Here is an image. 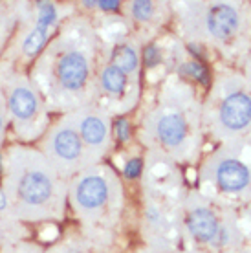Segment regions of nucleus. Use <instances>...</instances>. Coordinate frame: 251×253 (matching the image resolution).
Listing matches in <instances>:
<instances>
[{
	"label": "nucleus",
	"mask_w": 251,
	"mask_h": 253,
	"mask_svg": "<svg viewBox=\"0 0 251 253\" xmlns=\"http://www.w3.org/2000/svg\"><path fill=\"white\" fill-rule=\"evenodd\" d=\"M220 121L229 130H242L251 121V97L244 92L229 94L220 107Z\"/></svg>",
	"instance_id": "f257e3e1"
},
{
	"label": "nucleus",
	"mask_w": 251,
	"mask_h": 253,
	"mask_svg": "<svg viewBox=\"0 0 251 253\" xmlns=\"http://www.w3.org/2000/svg\"><path fill=\"white\" fill-rule=\"evenodd\" d=\"M57 76L64 88L79 90L88 77V63L79 51H68L57 64Z\"/></svg>",
	"instance_id": "f03ea898"
},
{
	"label": "nucleus",
	"mask_w": 251,
	"mask_h": 253,
	"mask_svg": "<svg viewBox=\"0 0 251 253\" xmlns=\"http://www.w3.org/2000/svg\"><path fill=\"white\" fill-rule=\"evenodd\" d=\"M239 13L229 4H214L208 9L206 26L216 39H229L239 30Z\"/></svg>",
	"instance_id": "7ed1b4c3"
},
{
	"label": "nucleus",
	"mask_w": 251,
	"mask_h": 253,
	"mask_svg": "<svg viewBox=\"0 0 251 253\" xmlns=\"http://www.w3.org/2000/svg\"><path fill=\"white\" fill-rule=\"evenodd\" d=\"M216 184L227 193H239L250 185V169L242 162L233 158L220 160L214 169Z\"/></svg>",
	"instance_id": "20e7f679"
},
{
	"label": "nucleus",
	"mask_w": 251,
	"mask_h": 253,
	"mask_svg": "<svg viewBox=\"0 0 251 253\" xmlns=\"http://www.w3.org/2000/svg\"><path fill=\"white\" fill-rule=\"evenodd\" d=\"M51 193V182L41 171H30L20 178L19 182V195L26 204H42Z\"/></svg>",
	"instance_id": "39448f33"
},
{
	"label": "nucleus",
	"mask_w": 251,
	"mask_h": 253,
	"mask_svg": "<svg viewBox=\"0 0 251 253\" xmlns=\"http://www.w3.org/2000/svg\"><path fill=\"white\" fill-rule=\"evenodd\" d=\"M55 17H57V11L55 7H53V4H50V2H41L39 4V22L35 26V30L24 41L26 55H35L42 48L44 41L48 37V32H50V26L53 24Z\"/></svg>",
	"instance_id": "423d86ee"
},
{
	"label": "nucleus",
	"mask_w": 251,
	"mask_h": 253,
	"mask_svg": "<svg viewBox=\"0 0 251 253\" xmlns=\"http://www.w3.org/2000/svg\"><path fill=\"white\" fill-rule=\"evenodd\" d=\"M187 226L193 237L200 242H211L214 239H218L220 235V226L216 216L206 208H196L189 215Z\"/></svg>",
	"instance_id": "0eeeda50"
},
{
	"label": "nucleus",
	"mask_w": 251,
	"mask_h": 253,
	"mask_svg": "<svg viewBox=\"0 0 251 253\" xmlns=\"http://www.w3.org/2000/svg\"><path fill=\"white\" fill-rule=\"evenodd\" d=\"M107 182L99 176H88L84 180H81L76 191L77 202L84 209H95L103 206L105 200H107Z\"/></svg>",
	"instance_id": "6e6552de"
},
{
	"label": "nucleus",
	"mask_w": 251,
	"mask_h": 253,
	"mask_svg": "<svg viewBox=\"0 0 251 253\" xmlns=\"http://www.w3.org/2000/svg\"><path fill=\"white\" fill-rule=\"evenodd\" d=\"M158 138L164 141L165 145L178 147L185 139L187 134V123L178 114H165L158 121Z\"/></svg>",
	"instance_id": "1a4fd4ad"
},
{
	"label": "nucleus",
	"mask_w": 251,
	"mask_h": 253,
	"mask_svg": "<svg viewBox=\"0 0 251 253\" xmlns=\"http://www.w3.org/2000/svg\"><path fill=\"white\" fill-rule=\"evenodd\" d=\"M53 152L64 162H74L81 154V139L72 128H61L53 136Z\"/></svg>",
	"instance_id": "9d476101"
},
{
	"label": "nucleus",
	"mask_w": 251,
	"mask_h": 253,
	"mask_svg": "<svg viewBox=\"0 0 251 253\" xmlns=\"http://www.w3.org/2000/svg\"><path fill=\"white\" fill-rule=\"evenodd\" d=\"M9 105H11L13 114L19 120H30L37 112V99L30 90L26 88L15 90L9 97Z\"/></svg>",
	"instance_id": "9b49d317"
},
{
	"label": "nucleus",
	"mask_w": 251,
	"mask_h": 253,
	"mask_svg": "<svg viewBox=\"0 0 251 253\" xmlns=\"http://www.w3.org/2000/svg\"><path fill=\"white\" fill-rule=\"evenodd\" d=\"M81 136L90 145H101L107 138V126L99 118L88 116L81 123Z\"/></svg>",
	"instance_id": "f8f14e48"
},
{
	"label": "nucleus",
	"mask_w": 251,
	"mask_h": 253,
	"mask_svg": "<svg viewBox=\"0 0 251 253\" xmlns=\"http://www.w3.org/2000/svg\"><path fill=\"white\" fill-rule=\"evenodd\" d=\"M138 66V55L130 46H120L114 51V68H118L123 74H128Z\"/></svg>",
	"instance_id": "ddd939ff"
},
{
	"label": "nucleus",
	"mask_w": 251,
	"mask_h": 253,
	"mask_svg": "<svg viewBox=\"0 0 251 253\" xmlns=\"http://www.w3.org/2000/svg\"><path fill=\"white\" fill-rule=\"evenodd\" d=\"M101 83H103V86H105L108 92L121 94V92L125 90L126 79L123 72H120V70L114 68V66H108V68L103 72V76H101Z\"/></svg>",
	"instance_id": "4468645a"
},
{
	"label": "nucleus",
	"mask_w": 251,
	"mask_h": 253,
	"mask_svg": "<svg viewBox=\"0 0 251 253\" xmlns=\"http://www.w3.org/2000/svg\"><path fill=\"white\" fill-rule=\"evenodd\" d=\"M182 70L187 74V76H193L195 79H198L200 83H204V84H208V83H209V72H208V68H206L204 64L185 63L182 66Z\"/></svg>",
	"instance_id": "2eb2a0df"
},
{
	"label": "nucleus",
	"mask_w": 251,
	"mask_h": 253,
	"mask_svg": "<svg viewBox=\"0 0 251 253\" xmlns=\"http://www.w3.org/2000/svg\"><path fill=\"white\" fill-rule=\"evenodd\" d=\"M132 13L139 20H147L152 15V4L151 2H134L132 4Z\"/></svg>",
	"instance_id": "dca6fc26"
},
{
	"label": "nucleus",
	"mask_w": 251,
	"mask_h": 253,
	"mask_svg": "<svg viewBox=\"0 0 251 253\" xmlns=\"http://www.w3.org/2000/svg\"><path fill=\"white\" fill-rule=\"evenodd\" d=\"M139 172H141V160H138V158L130 160L125 167V176L136 178V176H139Z\"/></svg>",
	"instance_id": "f3484780"
},
{
	"label": "nucleus",
	"mask_w": 251,
	"mask_h": 253,
	"mask_svg": "<svg viewBox=\"0 0 251 253\" xmlns=\"http://www.w3.org/2000/svg\"><path fill=\"white\" fill-rule=\"evenodd\" d=\"M116 132H118V138L120 139H128V136H130V126H128V121L126 120H120L118 123H116Z\"/></svg>",
	"instance_id": "a211bd4d"
},
{
	"label": "nucleus",
	"mask_w": 251,
	"mask_h": 253,
	"mask_svg": "<svg viewBox=\"0 0 251 253\" xmlns=\"http://www.w3.org/2000/svg\"><path fill=\"white\" fill-rule=\"evenodd\" d=\"M158 61H160V53H158L156 46H149L145 50V63L149 66H154V64H158Z\"/></svg>",
	"instance_id": "6ab92c4d"
},
{
	"label": "nucleus",
	"mask_w": 251,
	"mask_h": 253,
	"mask_svg": "<svg viewBox=\"0 0 251 253\" xmlns=\"http://www.w3.org/2000/svg\"><path fill=\"white\" fill-rule=\"evenodd\" d=\"M97 6H99L101 9L112 11V9H118V7H120V2H116V0H101V2H97Z\"/></svg>",
	"instance_id": "aec40b11"
},
{
	"label": "nucleus",
	"mask_w": 251,
	"mask_h": 253,
	"mask_svg": "<svg viewBox=\"0 0 251 253\" xmlns=\"http://www.w3.org/2000/svg\"><path fill=\"white\" fill-rule=\"evenodd\" d=\"M6 206H7V202H6V196L0 193V211H4L6 209Z\"/></svg>",
	"instance_id": "412c9836"
},
{
	"label": "nucleus",
	"mask_w": 251,
	"mask_h": 253,
	"mask_svg": "<svg viewBox=\"0 0 251 253\" xmlns=\"http://www.w3.org/2000/svg\"><path fill=\"white\" fill-rule=\"evenodd\" d=\"M0 128H2V114H0Z\"/></svg>",
	"instance_id": "4be33fe9"
}]
</instances>
